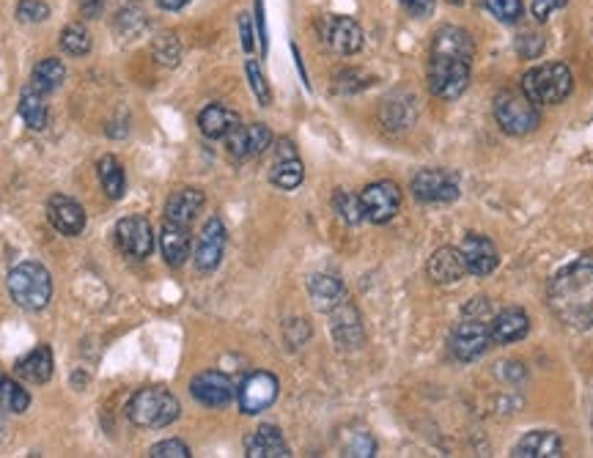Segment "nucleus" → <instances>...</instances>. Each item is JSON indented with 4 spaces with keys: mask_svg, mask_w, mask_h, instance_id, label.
<instances>
[{
    "mask_svg": "<svg viewBox=\"0 0 593 458\" xmlns=\"http://www.w3.org/2000/svg\"><path fill=\"white\" fill-rule=\"evenodd\" d=\"M473 55V36L459 25H443L434 33L429 53V91L445 102L459 99L470 86Z\"/></svg>",
    "mask_w": 593,
    "mask_h": 458,
    "instance_id": "nucleus-1",
    "label": "nucleus"
},
{
    "mask_svg": "<svg viewBox=\"0 0 593 458\" xmlns=\"http://www.w3.org/2000/svg\"><path fill=\"white\" fill-rule=\"evenodd\" d=\"M547 305L552 316L572 327L591 330L593 327V256H580L566 264L547 286Z\"/></svg>",
    "mask_w": 593,
    "mask_h": 458,
    "instance_id": "nucleus-2",
    "label": "nucleus"
},
{
    "mask_svg": "<svg viewBox=\"0 0 593 458\" xmlns=\"http://www.w3.org/2000/svg\"><path fill=\"white\" fill-rule=\"evenodd\" d=\"M182 415L179 398L165 387H141L127 404V417L138 428H165Z\"/></svg>",
    "mask_w": 593,
    "mask_h": 458,
    "instance_id": "nucleus-3",
    "label": "nucleus"
},
{
    "mask_svg": "<svg viewBox=\"0 0 593 458\" xmlns=\"http://www.w3.org/2000/svg\"><path fill=\"white\" fill-rule=\"evenodd\" d=\"M9 286L11 299L20 305L22 310H44L50 305V297H53V277L47 272L44 264L39 261H22L17 267L9 272Z\"/></svg>",
    "mask_w": 593,
    "mask_h": 458,
    "instance_id": "nucleus-4",
    "label": "nucleus"
},
{
    "mask_svg": "<svg viewBox=\"0 0 593 458\" xmlns=\"http://www.w3.org/2000/svg\"><path fill=\"white\" fill-rule=\"evenodd\" d=\"M572 88V69L561 61L536 66L522 77V94L528 96L533 105H561L563 99L572 94Z\"/></svg>",
    "mask_w": 593,
    "mask_h": 458,
    "instance_id": "nucleus-5",
    "label": "nucleus"
},
{
    "mask_svg": "<svg viewBox=\"0 0 593 458\" xmlns=\"http://www.w3.org/2000/svg\"><path fill=\"white\" fill-rule=\"evenodd\" d=\"M495 118L506 135H530L541 124L539 105H533L528 96L517 91H500L495 96Z\"/></svg>",
    "mask_w": 593,
    "mask_h": 458,
    "instance_id": "nucleus-6",
    "label": "nucleus"
},
{
    "mask_svg": "<svg viewBox=\"0 0 593 458\" xmlns=\"http://www.w3.org/2000/svg\"><path fill=\"white\" fill-rule=\"evenodd\" d=\"M451 354L459 363H475L481 360L489 346H492V327L489 321L475 319V316H464L451 332Z\"/></svg>",
    "mask_w": 593,
    "mask_h": 458,
    "instance_id": "nucleus-7",
    "label": "nucleus"
},
{
    "mask_svg": "<svg viewBox=\"0 0 593 458\" xmlns=\"http://www.w3.org/2000/svg\"><path fill=\"white\" fill-rule=\"evenodd\" d=\"M278 390H281V384H278L275 373L253 371L250 376H245L237 393L242 415H261L264 409H270L278 398Z\"/></svg>",
    "mask_w": 593,
    "mask_h": 458,
    "instance_id": "nucleus-8",
    "label": "nucleus"
},
{
    "mask_svg": "<svg viewBox=\"0 0 593 458\" xmlns=\"http://www.w3.org/2000/svg\"><path fill=\"white\" fill-rule=\"evenodd\" d=\"M319 36L338 55H355L363 50V28L352 17L324 14L319 20Z\"/></svg>",
    "mask_w": 593,
    "mask_h": 458,
    "instance_id": "nucleus-9",
    "label": "nucleus"
},
{
    "mask_svg": "<svg viewBox=\"0 0 593 458\" xmlns=\"http://www.w3.org/2000/svg\"><path fill=\"white\" fill-rule=\"evenodd\" d=\"M360 201H363V212H366L368 223H374V225L390 223L401 209L399 184H393V182L368 184L366 190L360 192Z\"/></svg>",
    "mask_w": 593,
    "mask_h": 458,
    "instance_id": "nucleus-10",
    "label": "nucleus"
},
{
    "mask_svg": "<svg viewBox=\"0 0 593 458\" xmlns=\"http://www.w3.org/2000/svg\"><path fill=\"white\" fill-rule=\"evenodd\" d=\"M412 195L421 203H453L459 198V184L443 168H426L412 176Z\"/></svg>",
    "mask_w": 593,
    "mask_h": 458,
    "instance_id": "nucleus-11",
    "label": "nucleus"
},
{
    "mask_svg": "<svg viewBox=\"0 0 593 458\" xmlns=\"http://www.w3.org/2000/svg\"><path fill=\"white\" fill-rule=\"evenodd\" d=\"M226 225L220 217H209L201 228V236H198V245H195L193 261L198 272H215L223 261V253H226Z\"/></svg>",
    "mask_w": 593,
    "mask_h": 458,
    "instance_id": "nucleus-12",
    "label": "nucleus"
},
{
    "mask_svg": "<svg viewBox=\"0 0 593 458\" xmlns=\"http://www.w3.org/2000/svg\"><path fill=\"white\" fill-rule=\"evenodd\" d=\"M116 239L119 247L132 258H149L154 253V228L146 217L141 214H130V217H121L116 223Z\"/></svg>",
    "mask_w": 593,
    "mask_h": 458,
    "instance_id": "nucleus-13",
    "label": "nucleus"
},
{
    "mask_svg": "<svg viewBox=\"0 0 593 458\" xmlns=\"http://www.w3.org/2000/svg\"><path fill=\"white\" fill-rule=\"evenodd\" d=\"M330 332H333L335 343L346 349V352H355L360 349L363 343H366V330H363V321H360V313L357 308L344 299L338 308H333L330 313Z\"/></svg>",
    "mask_w": 593,
    "mask_h": 458,
    "instance_id": "nucleus-14",
    "label": "nucleus"
},
{
    "mask_svg": "<svg viewBox=\"0 0 593 458\" xmlns=\"http://www.w3.org/2000/svg\"><path fill=\"white\" fill-rule=\"evenodd\" d=\"M228 143V154L234 157V160L245 162L253 160V157H259L264 151L272 146V132L267 124H239L231 135L226 138Z\"/></svg>",
    "mask_w": 593,
    "mask_h": 458,
    "instance_id": "nucleus-15",
    "label": "nucleus"
},
{
    "mask_svg": "<svg viewBox=\"0 0 593 458\" xmlns=\"http://www.w3.org/2000/svg\"><path fill=\"white\" fill-rule=\"evenodd\" d=\"M190 395L198 404L209 406V409H223L234 401L237 390H234V382L228 379L226 373L204 371L190 382Z\"/></svg>",
    "mask_w": 593,
    "mask_h": 458,
    "instance_id": "nucleus-16",
    "label": "nucleus"
},
{
    "mask_svg": "<svg viewBox=\"0 0 593 458\" xmlns=\"http://www.w3.org/2000/svg\"><path fill=\"white\" fill-rule=\"evenodd\" d=\"M47 220L53 225L58 234L64 236H80L86 231V209L69 198V195H53L47 201Z\"/></svg>",
    "mask_w": 593,
    "mask_h": 458,
    "instance_id": "nucleus-17",
    "label": "nucleus"
},
{
    "mask_svg": "<svg viewBox=\"0 0 593 458\" xmlns=\"http://www.w3.org/2000/svg\"><path fill=\"white\" fill-rule=\"evenodd\" d=\"M462 258H464V267L467 272H473L478 277L492 275L500 264V253H497L495 242L489 239V236L481 234H467L462 239Z\"/></svg>",
    "mask_w": 593,
    "mask_h": 458,
    "instance_id": "nucleus-18",
    "label": "nucleus"
},
{
    "mask_svg": "<svg viewBox=\"0 0 593 458\" xmlns=\"http://www.w3.org/2000/svg\"><path fill=\"white\" fill-rule=\"evenodd\" d=\"M514 458H561L563 456V439L550 431V428H536L528 431L525 437L519 439L514 450Z\"/></svg>",
    "mask_w": 593,
    "mask_h": 458,
    "instance_id": "nucleus-19",
    "label": "nucleus"
},
{
    "mask_svg": "<svg viewBox=\"0 0 593 458\" xmlns=\"http://www.w3.org/2000/svg\"><path fill=\"white\" fill-rule=\"evenodd\" d=\"M245 456L248 458H289L292 450L283 439L278 426H259L245 439Z\"/></svg>",
    "mask_w": 593,
    "mask_h": 458,
    "instance_id": "nucleus-20",
    "label": "nucleus"
},
{
    "mask_svg": "<svg viewBox=\"0 0 593 458\" xmlns=\"http://www.w3.org/2000/svg\"><path fill=\"white\" fill-rule=\"evenodd\" d=\"M426 272L432 277L434 283H440V286H451V283H459L467 272L464 267V258L462 250H456V247H440V250H434L432 258H429V264H426Z\"/></svg>",
    "mask_w": 593,
    "mask_h": 458,
    "instance_id": "nucleus-21",
    "label": "nucleus"
},
{
    "mask_svg": "<svg viewBox=\"0 0 593 458\" xmlns=\"http://www.w3.org/2000/svg\"><path fill=\"white\" fill-rule=\"evenodd\" d=\"M242 121H239L237 110H231L228 105H206L201 113H198V129L204 132V138L209 140H223L228 138L234 129L239 127Z\"/></svg>",
    "mask_w": 593,
    "mask_h": 458,
    "instance_id": "nucleus-22",
    "label": "nucleus"
},
{
    "mask_svg": "<svg viewBox=\"0 0 593 458\" xmlns=\"http://www.w3.org/2000/svg\"><path fill=\"white\" fill-rule=\"evenodd\" d=\"M160 250L165 264L173 269H179L190 258V225L179 223H162L160 231Z\"/></svg>",
    "mask_w": 593,
    "mask_h": 458,
    "instance_id": "nucleus-23",
    "label": "nucleus"
},
{
    "mask_svg": "<svg viewBox=\"0 0 593 458\" xmlns=\"http://www.w3.org/2000/svg\"><path fill=\"white\" fill-rule=\"evenodd\" d=\"M204 203L206 195L198 187H182L165 201V220L168 223L190 225L198 217V212L204 209Z\"/></svg>",
    "mask_w": 593,
    "mask_h": 458,
    "instance_id": "nucleus-24",
    "label": "nucleus"
},
{
    "mask_svg": "<svg viewBox=\"0 0 593 458\" xmlns=\"http://www.w3.org/2000/svg\"><path fill=\"white\" fill-rule=\"evenodd\" d=\"M492 343L508 346V343L522 341L530 332V316L522 308H506L492 319Z\"/></svg>",
    "mask_w": 593,
    "mask_h": 458,
    "instance_id": "nucleus-25",
    "label": "nucleus"
},
{
    "mask_svg": "<svg viewBox=\"0 0 593 458\" xmlns=\"http://www.w3.org/2000/svg\"><path fill=\"white\" fill-rule=\"evenodd\" d=\"M308 297H311L313 308L319 313H330L333 308H338L346 299V286L335 275H311L308 280Z\"/></svg>",
    "mask_w": 593,
    "mask_h": 458,
    "instance_id": "nucleus-26",
    "label": "nucleus"
},
{
    "mask_svg": "<svg viewBox=\"0 0 593 458\" xmlns=\"http://www.w3.org/2000/svg\"><path fill=\"white\" fill-rule=\"evenodd\" d=\"M53 349L50 346H36L33 352H28L25 357H20L14 363V371L20 379L31 384H44L53 379Z\"/></svg>",
    "mask_w": 593,
    "mask_h": 458,
    "instance_id": "nucleus-27",
    "label": "nucleus"
},
{
    "mask_svg": "<svg viewBox=\"0 0 593 458\" xmlns=\"http://www.w3.org/2000/svg\"><path fill=\"white\" fill-rule=\"evenodd\" d=\"M415 116H418V107H415V99L410 94H393L382 105V121L393 132L410 129L415 124Z\"/></svg>",
    "mask_w": 593,
    "mask_h": 458,
    "instance_id": "nucleus-28",
    "label": "nucleus"
},
{
    "mask_svg": "<svg viewBox=\"0 0 593 458\" xmlns=\"http://www.w3.org/2000/svg\"><path fill=\"white\" fill-rule=\"evenodd\" d=\"M99 173V184H102V190L108 195L110 201H121L124 198V192H127V176H124V168H121V162L113 157V154H105L97 165Z\"/></svg>",
    "mask_w": 593,
    "mask_h": 458,
    "instance_id": "nucleus-29",
    "label": "nucleus"
},
{
    "mask_svg": "<svg viewBox=\"0 0 593 458\" xmlns=\"http://www.w3.org/2000/svg\"><path fill=\"white\" fill-rule=\"evenodd\" d=\"M66 77V66L58 61V58H44L39 64L33 66V75H31V88L33 91H39L42 96L53 94L55 88H61Z\"/></svg>",
    "mask_w": 593,
    "mask_h": 458,
    "instance_id": "nucleus-30",
    "label": "nucleus"
},
{
    "mask_svg": "<svg viewBox=\"0 0 593 458\" xmlns=\"http://www.w3.org/2000/svg\"><path fill=\"white\" fill-rule=\"evenodd\" d=\"M20 118L31 129H44L50 121V110H47L44 96L39 91H33L31 86L20 94Z\"/></svg>",
    "mask_w": 593,
    "mask_h": 458,
    "instance_id": "nucleus-31",
    "label": "nucleus"
},
{
    "mask_svg": "<svg viewBox=\"0 0 593 458\" xmlns=\"http://www.w3.org/2000/svg\"><path fill=\"white\" fill-rule=\"evenodd\" d=\"M31 406V395L25 387L14 382L11 376H3L0 373V409L9 412V415H25Z\"/></svg>",
    "mask_w": 593,
    "mask_h": 458,
    "instance_id": "nucleus-32",
    "label": "nucleus"
},
{
    "mask_svg": "<svg viewBox=\"0 0 593 458\" xmlns=\"http://www.w3.org/2000/svg\"><path fill=\"white\" fill-rule=\"evenodd\" d=\"M305 179V168H302L300 157H289V160H275L270 171V182L278 187V190L292 192L297 190Z\"/></svg>",
    "mask_w": 593,
    "mask_h": 458,
    "instance_id": "nucleus-33",
    "label": "nucleus"
},
{
    "mask_svg": "<svg viewBox=\"0 0 593 458\" xmlns=\"http://www.w3.org/2000/svg\"><path fill=\"white\" fill-rule=\"evenodd\" d=\"M333 209L338 212V217H341L346 225H360L363 220H366L363 201H360V195H355V192L335 190L333 192Z\"/></svg>",
    "mask_w": 593,
    "mask_h": 458,
    "instance_id": "nucleus-34",
    "label": "nucleus"
},
{
    "mask_svg": "<svg viewBox=\"0 0 593 458\" xmlns=\"http://www.w3.org/2000/svg\"><path fill=\"white\" fill-rule=\"evenodd\" d=\"M143 28H146V11H143V6L138 0L127 3V6L116 14V31H119L121 36L135 39V36H141Z\"/></svg>",
    "mask_w": 593,
    "mask_h": 458,
    "instance_id": "nucleus-35",
    "label": "nucleus"
},
{
    "mask_svg": "<svg viewBox=\"0 0 593 458\" xmlns=\"http://www.w3.org/2000/svg\"><path fill=\"white\" fill-rule=\"evenodd\" d=\"M341 453L355 458L377 456V442L368 431H344L341 434Z\"/></svg>",
    "mask_w": 593,
    "mask_h": 458,
    "instance_id": "nucleus-36",
    "label": "nucleus"
},
{
    "mask_svg": "<svg viewBox=\"0 0 593 458\" xmlns=\"http://www.w3.org/2000/svg\"><path fill=\"white\" fill-rule=\"evenodd\" d=\"M61 50L66 55H72V58H83V55L91 53V36L83 25H66L64 31H61Z\"/></svg>",
    "mask_w": 593,
    "mask_h": 458,
    "instance_id": "nucleus-37",
    "label": "nucleus"
},
{
    "mask_svg": "<svg viewBox=\"0 0 593 458\" xmlns=\"http://www.w3.org/2000/svg\"><path fill=\"white\" fill-rule=\"evenodd\" d=\"M154 58H157V64L162 66H176L179 64V58H182V44L179 39L173 36V33H160L157 39H154Z\"/></svg>",
    "mask_w": 593,
    "mask_h": 458,
    "instance_id": "nucleus-38",
    "label": "nucleus"
},
{
    "mask_svg": "<svg viewBox=\"0 0 593 458\" xmlns=\"http://www.w3.org/2000/svg\"><path fill=\"white\" fill-rule=\"evenodd\" d=\"M486 9L495 14V20L506 22V25H514V22L522 20L525 14V6L522 0H484Z\"/></svg>",
    "mask_w": 593,
    "mask_h": 458,
    "instance_id": "nucleus-39",
    "label": "nucleus"
},
{
    "mask_svg": "<svg viewBox=\"0 0 593 458\" xmlns=\"http://www.w3.org/2000/svg\"><path fill=\"white\" fill-rule=\"evenodd\" d=\"M50 17V6L44 0H20L17 3V20L28 22V25H36V22H44Z\"/></svg>",
    "mask_w": 593,
    "mask_h": 458,
    "instance_id": "nucleus-40",
    "label": "nucleus"
},
{
    "mask_svg": "<svg viewBox=\"0 0 593 458\" xmlns=\"http://www.w3.org/2000/svg\"><path fill=\"white\" fill-rule=\"evenodd\" d=\"M245 72H248L250 88H253V94H256V99H259V105H264V107L270 105L272 94H270V86H267V80H264L261 66L256 64V61H248V64H245Z\"/></svg>",
    "mask_w": 593,
    "mask_h": 458,
    "instance_id": "nucleus-41",
    "label": "nucleus"
},
{
    "mask_svg": "<svg viewBox=\"0 0 593 458\" xmlns=\"http://www.w3.org/2000/svg\"><path fill=\"white\" fill-rule=\"evenodd\" d=\"M151 458H190V448L184 445L182 439H165V442H157L154 448L149 450Z\"/></svg>",
    "mask_w": 593,
    "mask_h": 458,
    "instance_id": "nucleus-42",
    "label": "nucleus"
},
{
    "mask_svg": "<svg viewBox=\"0 0 593 458\" xmlns=\"http://www.w3.org/2000/svg\"><path fill=\"white\" fill-rule=\"evenodd\" d=\"M544 50V36L541 33H522L517 39V53L522 58H536Z\"/></svg>",
    "mask_w": 593,
    "mask_h": 458,
    "instance_id": "nucleus-43",
    "label": "nucleus"
},
{
    "mask_svg": "<svg viewBox=\"0 0 593 458\" xmlns=\"http://www.w3.org/2000/svg\"><path fill=\"white\" fill-rule=\"evenodd\" d=\"M569 0H533L530 3V11H533V17L536 22H547L558 9H563Z\"/></svg>",
    "mask_w": 593,
    "mask_h": 458,
    "instance_id": "nucleus-44",
    "label": "nucleus"
},
{
    "mask_svg": "<svg viewBox=\"0 0 593 458\" xmlns=\"http://www.w3.org/2000/svg\"><path fill=\"white\" fill-rule=\"evenodd\" d=\"M286 338L292 346H302V343L311 338V327L305 324V319H292L286 324Z\"/></svg>",
    "mask_w": 593,
    "mask_h": 458,
    "instance_id": "nucleus-45",
    "label": "nucleus"
},
{
    "mask_svg": "<svg viewBox=\"0 0 593 458\" xmlns=\"http://www.w3.org/2000/svg\"><path fill=\"white\" fill-rule=\"evenodd\" d=\"M464 316H475V319H484V321H492L495 316H492V302H489V297H475L467 308H464Z\"/></svg>",
    "mask_w": 593,
    "mask_h": 458,
    "instance_id": "nucleus-46",
    "label": "nucleus"
},
{
    "mask_svg": "<svg viewBox=\"0 0 593 458\" xmlns=\"http://www.w3.org/2000/svg\"><path fill=\"white\" fill-rule=\"evenodd\" d=\"M239 39H242V50H245V53H253V47H256V33H253V25H250L248 14L239 17Z\"/></svg>",
    "mask_w": 593,
    "mask_h": 458,
    "instance_id": "nucleus-47",
    "label": "nucleus"
},
{
    "mask_svg": "<svg viewBox=\"0 0 593 458\" xmlns=\"http://www.w3.org/2000/svg\"><path fill=\"white\" fill-rule=\"evenodd\" d=\"M401 6L410 11L412 17H429L434 11V0H401Z\"/></svg>",
    "mask_w": 593,
    "mask_h": 458,
    "instance_id": "nucleus-48",
    "label": "nucleus"
},
{
    "mask_svg": "<svg viewBox=\"0 0 593 458\" xmlns=\"http://www.w3.org/2000/svg\"><path fill=\"white\" fill-rule=\"evenodd\" d=\"M256 31H259L261 53H267V22H264V0H256Z\"/></svg>",
    "mask_w": 593,
    "mask_h": 458,
    "instance_id": "nucleus-49",
    "label": "nucleus"
},
{
    "mask_svg": "<svg viewBox=\"0 0 593 458\" xmlns=\"http://www.w3.org/2000/svg\"><path fill=\"white\" fill-rule=\"evenodd\" d=\"M497 373H500V379H525V368L519 363H500V368H497Z\"/></svg>",
    "mask_w": 593,
    "mask_h": 458,
    "instance_id": "nucleus-50",
    "label": "nucleus"
},
{
    "mask_svg": "<svg viewBox=\"0 0 593 458\" xmlns=\"http://www.w3.org/2000/svg\"><path fill=\"white\" fill-rule=\"evenodd\" d=\"M80 11H83L86 17H99V11H102V0H80Z\"/></svg>",
    "mask_w": 593,
    "mask_h": 458,
    "instance_id": "nucleus-51",
    "label": "nucleus"
},
{
    "mask_svg": "<svg viewBox=\"0 0 593 458\" xmlns=\"http://www.w3.org/2000/svg\"><path fill=\"white\" fill-rule=\"evenodd\" d=\"M154 3L165 11H182L184 6H187V3H193V0H154Z\"/></svg>",
    "mask_w": 593,
    "mask_h": 458,
    "instance_id": "nucleus-52",
    "label": "nucleus"
},
{
    "mask_svg": "<svg viewBox=\"0 0 593 458\" xmlns=\"http://www.w3.org/2000/svg\"><path fill=\"white\" fill-rule=\"evenodd\" d=\"M445 3H451V6H459V3H464V0H445Z\"/></svg>",
    "mask_w": 593,
    "mask_h": 458,
    "instance_id": "nucleus-53",
    "label": "nucleus"
}]
</instances>
